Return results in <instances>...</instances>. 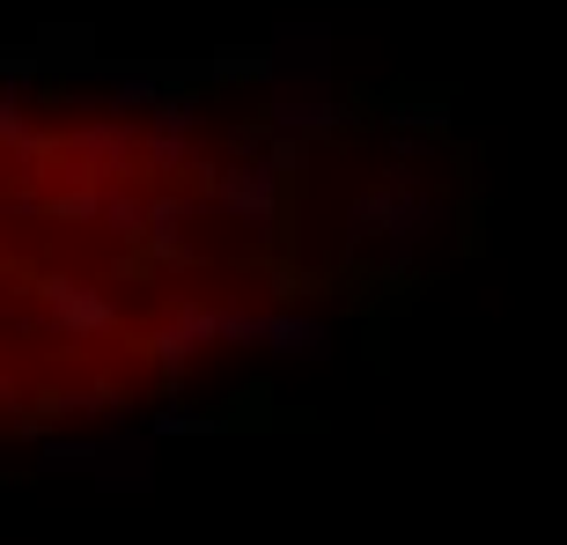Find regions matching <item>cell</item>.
<instances>
[{
  "label": "cell",
  "mask_w": 567,
  "mask_h": 545,
  "mask_svg": "<svg viewBox=\"0 0 567 545\" xmlns=\"http://www.w3.org/2000/svg\"><path fill=\"white\" fill-rule=\"evenodd\" d=\"M244 147L207 155L199 111L147 82L89 111L0 89V435L126 413L266 332L244 258L280 229V169Z\"/></svg>",
  "instance_id": "cell-1"
}]
</instances>
